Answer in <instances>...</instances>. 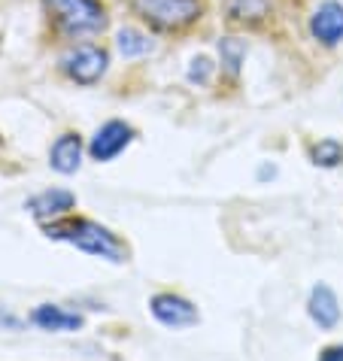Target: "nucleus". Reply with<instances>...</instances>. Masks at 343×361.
Here are the masks:
<instances>
[{
  "label": "nucleus",
  "instance_id": "1",
  "mask_svg": "<svg viewBox=\"0 0 343 361\" xmlns=\"http://www.w3.org/2000/svg\"><path fill=\"white\" fill-rule=\"evenodd\" d=\"M46 234L52 240H67L70 246L83 249V252H88V255L107 258V262H125V255H128L116 234H109L107 228H100L97 222H88V219L55 222V225L46 228Z\"/></svg>",
  "mask_w": 343,
  "mask_h": 361
},
{
  "label": "nucleus",
  "instance_id": "2",
  "mask_svg": "<svg viewBox=\"0 0 343 361\" xmlns=\"http://www.w3.org/2000/svg\"><path fill=\"white\" fill-rule=\"evenodd\" d=\"M52 22L70 37L97 34L107 25V9L100 0H43Z\"/></svg>",
  "mask_w": 343,
  "mask_h": 361
},
{
  "label": "nucleus",
  "instance_id": "3",
  "mask_svg": "<svg viewBox=\"0 0 343 361\" xmlns=\"http://www.w3.org/2000/svg\"><path fill=\"white\" fill-rule=\"evenodd\" d=\"M137 16L155 31H179L200 18V0H134Z\"/></svg>",
  "mask_w": 343,
  "mask_h": 361
},
{
  "label": "nucleus",
  "instance_id": "4",
  "mask_svg": "<svg viewBox=\"0 0 343 361\" xmlns=\"http://www.w3.org/2000/svg\"><path fill=\"white\" fill-rule=\"evenodd\" d=\"M64 73L79 85H95L107 73V52L97 46H76L61 58Z\"/></svg>",
  "mask_w": 343,
  "mask_h": 361
},
{
  "label": "nucleus",
  "instance_id": "5",
  "mask_svg": "<svg viewBox=\"0 0 343 361\" xmlns=\"http://www.w3.org/2000/svg\"><path fill=\"white\" fill-rule=\"evenodd\" d=\"M310 34L322 46H337L343 39V4H337V0L319 4V9L310 18Z\"/></svg>",
  "mask_w": 343,
  "mask_h": 361
},
{
  "label": "nucleus",
  "instance_id": "6",
  "mask_svg": "<svg viewBox=\"0 0 343 361\" xmlns=\"http://www.w3.org/2000/svg\"><path fill=\"white\" fill-rule=\"evenodd\" d=\"M131 134H134V131H131L125 122H107L95 134L92 146H88V152H92L95 161H113V158L131 143Z\"/></svg>",
  "mask_w": 343,
  "mask_h": 361
},
{
  "label": "nucleus",
  "instance_id": "7",
  "mask_svg": "<svg viewBox=\"0 0 343 361\" xmlns=\"http://www.w3.org/2000/svg\"><path fill=\"white\" fill-rule=\"evenodd\" d=\"M152 316L167 328H186L198 322V310L186 298L176 295H155L152 298Z\"/></svg>",
  "mask_w": 343,
  "mask_h": 361
},
{
  "label": "nucleus",
  "instance_id": "8",
  "mask_svg": "<svg viewBox=\"0 0 343 361\" xmlns=\"http://www.w3.org/2000/svg\"><path fill=\"white\" fill-rule=\"evenodd\" d=\"M310 319L316 322L319 328H335L340 322V307H337V298L328 286H316L310 292Z\"/></svg>",
  "mask_w": 343,
  "mask_h": 361
},
{
  "label": "nucleus",
  "instance_id": "9",
  "mask_svg": "<svg viewBox=\"0 0 343 361\" xmlns=\"http://www.w3.org/2000/svg\"><path fill=\"white\" fill-rule=\"evenodd\" d=\"M83 158V140L76 134H61L52 146V167L58 173H76Z\"/></svg>",
  "mask_w": 343,
  "mask_h": 361
},
{
  "label": "nucleus",
  "instance_id": "10",
  "mask_svg": "<svg viewBox=\"0 0 343 361\" xmlns=\"http://www.w3.org/2000/svg\"><path fill=\"white\" fill-rule=\"evenodd\" d=\"M76 197L64 192V188H52V192H43L28 200V209L37 216V219H49V216H61L67 209H73Z\"/></svg>",
  "mask_w": 343,
  "mask_h": 361
},
{
  "label": "nucleus",
  "instance_id": "11",
  "mask_svg": "<svg viewBox=\"0 0 343 361\" xmlns=\"http://www.w3.org/2000/svg\"><path fill=\"white\" fill-rule=\"evenodd\" d=\"M31 322L40 325L43 331H76L79 325H83V316L67 313V310L55 307V304H43V307L34 310Z\"/></svg>",
  "mask_w": 343,
  "mask_h": 361
},
{
  "label": "nucleus",
  "instance_id": "12",
  "mask_svg": "<svg viewBox=\"0 0 343 361\" xmlns=\"http://www.w3.org/2000/svg\"><path fill=\"white\" fill-rule=\"evenodd\" d=\"M270 4L267 0H228L225 13H228V22L234 25H255L267 16Z\"/></svg>",
  "mask_w": 343,
  "mask_h": 361
},
{
  "label": "nucleus",
  "instance_id": "13",
  "mask_svg": "<svg viewBox=\"0 0 343 361\" xmlns=\"http://www.w3.org/2000/svg\"><path fill=\"white\" fill-rule=\"evenodd\" d=\"M152 43H149L146 34L134 31V27H125V31H119V52L125 58H137V55H146Z\"/></svg>",
  "mask_w": 343,
  "mask_h": 361
},
{
  "label": "nucleus",
  "instance_id": "14",
  "mask_svg": "<svg viewBox=\"0 0 343 361\" xmlns=\"http://www.w3.org/2000/svg\"><path fill=\"white\" fill-rule=\"evenodd\" d=\"M313 161L322 167H337L343 161V146L337 140H322L319 146H313Z\"/></svg>",
  "mask_w": 343,
  "mask_h": 361
},
{
  "label": "nucleus",
  "instance_id": "15",
  "mask_svg": "<svg viewBox=\"0 0 343 361\" xmlns=\"http://www.w3.org/2000/svg\"><path fill=\"white\" fill-rule=\"evenodd\" d=\"M219 52H222V64H228L231 73H237L240 61H243V55H246V46L240 43V39H222Z\"/></svg>",
  "mask_w": 343,
  "mask_h": 361
},
{
  "label": "nucleus",
  "instance_id": "16",
  "mask_svg": "<svg viewBox=\"0 0 343 361\" xmlns=\"http://www.w3.org/2000/svg\"><path fill=\"white\" fill-rule=\"evenodd\" d=\"M210 70H213V64L207 61V58H195V61H191V70H188V79L191 82H210Z\"/></svg>",
  "mask_w": 343,
  "mask_h": 361
},
{
  "label": "nucleus",
  "instance_id": "17",
  "mask_svg": "<svg viewBox=\"0 0 343 361\" xmlns=\"http://www.w3.org/2000/svg\"><path fill=\"white\" fill-rule=\"evenodd\" d=\"M319 361H343V346H328L325 353L319 355Z\"/></svg>",
  "mask_w": 343,
  "mask_h": 361
}]
</instances>
